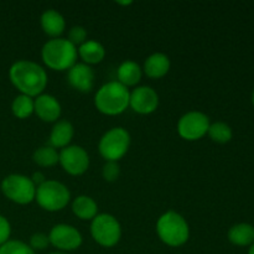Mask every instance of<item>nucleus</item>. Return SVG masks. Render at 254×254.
<instances>
[{"label": "nucleus", "mask_w": 254, "mask_h": 254, "mask_svg": "<svg viewBox=\"0 0 254 254\" xmlns=\"http://www.w3.org/2000/svg\"><path fill=\"white\" fill-rule=\"evenodd\" d=\"M41 29L51 39H59L66 29V20L64 15L55 9H49L42 12L40 17Z\"/></svg>", "instance_id": "obj_15"}, {"label": "nucleus", "mask_w": 254, "mask_h": 254, "mask_svg": "<svg viewBox=\"0 0 254 254\" xmlns=\"http://www.w3.org/2000/svg\"><path fill=\"white\" fill-rule=\"evenodd\" d=\"M102 176L107 183H114L121 176V166L118 161H106L102 169Z\"/></svg>", "instance_id": "obj_26"}, {"label": "nucleus", "mask_w": 254, "mask_h": 254, "mask_svg": "<svg viewBox=\"0 0 254 254\" xmlns=\"http://www.w3.org/2000/svg\"><path fill=\"white\" fill-rule=\"evenodd\" d=\"M91 236L102 247L112 248L121 241L122 226L111 213H98L91 222Z\"/></svg>", "instance_id": "obj_7"}, {"label": "nucleus", "mask_w": 254, "mask_h": 254, "mask_svg": "<svg viewBox=\"0 0 254 254\" xmlns=\"http://www.w3.org/2000/svg\"><path fill=\"white\" fill-rule=\"evenodd\" d=\"M72 212L82 221H92L98 215V205L87 195H79L72 201Z\"/></svg>", "instance_id": "obj_20"}, {"label": "nucleus", "mask_w": 254, "mask_h": 254, "mask_svg": "<svg viewBox=\"0 0 254 254\" xmlns=\"http://www.w3.org/2000/svg\"><path fill=\"white\" fill-rule=\"evenodd\" d=\"M74 135V128L71 122L57 121L50 133L49 145L55 149H64L69 145Z\"/></svg>", "instance_id": "obj_17"}, {"label": "nucleus", "mask_w": 254, "mask_h": 254, "mask_svg": "<svg viewBox=\"0 0 254 254\" xmlns=\"http://www.w3.org/2000/svg\"><path fill=\"white\" fill-rule=\"evenodd\" d=\"M68 84L81 93H88L94 87V71L91 66L77 62L68 69L67 73Z\"/></svg>", "instance_id": "obj_13"}, {"label": "nucleus", "mask_w": 254, "mask_h": 254, "mask_svg": "<svg viewBox=\"0 0 254 254\" xmlns=\"http://www.w3.org/2000/svg\"><path fill=\"white\" fill-rule=\"evenodd\" d=\"M171 67L170 59L163 52H154L144 62L143 72L153 79H159L169 73Z\"/></svg>", "instance_id": "obj_16"}, {"label": "nucleus", "mask_w": 254, "mask_h": 254, "mask_svg": "<svg viewBox=\"0 0 254 254\" xmlns=\"http://www.w3.org/2000/svg\"><path fill=\"white\" fill-rule=\"evenodd\" d=\"M252 103H253V106H254V89H253V93H252Z\"/></svg>", "instance_id": "obj_34"}, {"label": "nucleus", "mask_w": 254, "mask_h": 254, "mask_svg": "<svg viewBox=\"0 0 254 254\" xmlns=\"http://www.w3.org/2000/svg\"><path fill=\"white\" fill-rule=\"evenodd\" d=\"M0 254H36L27 243L22 241H7L5 245L0 246Z\"/></svg>", "instance_id": "obj_25"}, {"label": "nucleus", "mask_w": 254, "mask_h": 254, "mask_svg": "<svg viewBox=\"0 0 254 254\" xmlns=\"http://www.w3.org/2000/svg\"><path fill=\"white\" fill-rule=\"evenodd\" d=\"M29 246L34 251H44V250H46V248L50 246L49 235H46V233H42V232L34 233V235H32L31 237H30Z\"/></svg>", "instance_id": "obj_28"}, {"label": "nucleus", "mask_w": 254, "mask_h": 254, "mask_svg": "<svg viewBox=\"0 0 254 254\" xmlns=\"http://www.w3.org/2000/svg\"><path fill=\"white\" fill-rule=\"evenodd\" d=\"M11 111L16 118L19 119H26L34 114L35 111V103L34 98L25 94H19L15 97V99L11 103Z\"/></svg>", "instance_id": "obj_23"}, {"label": "nucleus", "mask_w": 254, "mask_h": 254, "mask_svg": "<svg viewBox=\"0 0 254 254\" xmlns=\"http://www.w3.org/2000/svg\"><path fill=\"white\" fill-rule=\"evenodd\" d=\"M129 107L135 113L148 116L154 113L159 107V94L149 86H139L130 93Z\"/></svg>", "instance_id": "obj_12"}, {"label": "nucleus", "mask_w": 254, "mask_h": 254, "mask_svg": "<svg viewBox=\"0 0 254 254\" xmlns=\"http://www.w3.org/2000/svg\"><path fill=\"white\" fill-rule=\"evenodd\" d=\"M210 118L200 111H191L184 114L178 122V134L188 141H196L207 135Z\"/></svg>", "instance_id": "obj_9"}, {"label": "nucleus", "mask_w": 254, "mask_h": 254, "mask_svg": "<svg viewBox=\"0 0 254 254\" xmlns=\"http://www.w3.org/2000/svg\"><path fill=\"white\" fill-rule=\"evenodd\" d=\"M35 201L47 212H59L69 203L71 192L64 184L56 180H46L36 189Z\"/></svg>", "instance_id": "obj_5"}, {"label": "nucleus", "mask_w": 254, "mask_h": 254, "mask_svg": "<svg viewBox=\"0 0 254 254\" xmlns=\"http://www.w3.org/2000/svg\"><path fill=\"white\" fill-rule=\"evenodd\" d=\"M117 4H119V5H130V4H133V1H117Z\"/></svg>", "instance_id": "obj_31"}, {"label": "nucleus", "mask_w": 254, "mask_h": 254, "mask_svg": "<svg viewBox=\"0 0 254 254\" xmlns=\"http://www.w3.org/2000/svg\"><path fill=\"white\" fill-rule=\"evenodd\" d=\"M156 233L164 245L178 248L185 245L190 238V226L183 215L170 210L156 221Z\"/></svg>", "instance_id": "obj_3"}, {"label": "nucleus", "mask_w": 254, "mask_h": 254, "mask_svg": "<svg viewBox=\"0 0 254 254\" xmlns=\"http://www.w3.org/2000/svg\"><path fill=\"white\" fill-rule=\"evenodd\" d=\"M89 155L84 148L79 145H68L60 151L59 164L67 174L72 176H81L88 170Z\"/></svg>", "instance_id": "obj_11"}, {"label": "nucleus", "mask_w": 254, "mask_h": 254, "mask_svg": "<svg viewBox=\"0 0 254 254\" xmlns=\"http://www.w3.org/2000/svg\"><path fill=\"white\" fill-rule=\"evenodd\" d=\"M248 254H254V243L252 246H251V248H250V252H248Z\"/></svg>", "instance_id": "obj_32"}, {"label": "nucleus", "mask_w": 254, "mask_h": 254, "mask_svg": "<svg viewBox=\"0 0 254 254\" xmlns=\"http://www.w3.org/2000/svg\"><path fill=\"white\" fill-rule=\"evenodd\" d=\"M31 180H32V183L35 184V186H36V188H39V186L42 185V184H44L47 179L45 178V175L41 173V171H36V173H34V175L31 176Z\"/></svg>", "instance_id": "obj_30"}, {"label": "nucleus", "mask_w": 254, "mask_h": 254, "mask_svg": "<svg viewBox=\"0 0 254 254\" xmlns=\"http://www.w3.org/2000/svg\"><path fill=\"white\" fill-rule=\"evenodd\" d=\"M36 189L31 178L21 174H11L1 183V191L5 197L17 205H29L35 201Z\"/></svg>", "instance_id": "obj_8"}, {"label": "nucleus", "mask_w": 254, "mask_h": 254, "mask_svg": "<svg viewBox=\"0 0 254 254\" xmlns=\"http://www.w3.org/2000/svg\"><path fill=\"white\" fill-rule=\"evenodd\" d=\"M34 113L45 123H56L62 113V107L59 99L52 94L42 93L34 98Z\"/></svg>", "instance_id": "obj_14"}, {"label": "nucleus", "mask_w": 254, "mask_h": 254, "mask_svg": "<svg viewBox=\"0 0 254 254\" xmlns=\"http://www.w3.org/2000/svg\"><path fill=\"white\" fill-rule=\"evenodd\" d=\"M78 57L83 61V64L92 66V64H98L106 57V49L103 45L96 40H87L84 44L77 49Z\"/></svg>", "instance_id": "obj_19"}, {"label": "nucleus", "mask_w": 254, "mask_h": 254, "mask_svg": "<svg viewBox=\"0 0 254 254\" xmlns=\"http://www.w3.org/2000/svg\"><path fill=\"white\" fill-rule=\"evenodd\" d=\"M143 76V68L135 61L127 60L119 64L117 69V81L124 87H134L140 82Z\"/></svg>", "instance_id": "obj_18"}, {"label": "nucleus", "mask_w": 254, "mask_h": 254, "mask_svg": "<svg viewBox=\"0 0 254 254\" xmlns=\"http://www.w3.org/2000/svg\"><path fill=\"white\" fill-rule=\"evenodd\" d=\"M9 77L20 93L31 98H36L44 93L49 82V77L44 67L29 60L14 62L9 69Z\"/></svg>", "instance_id": "obj_1"}, {"label": "nucleus", "mask_w": 254, "mask_h": 254, "mask_svg": "<svg viewBox=\"0 0 254 254\" xmlns=\"http://www.w3.org/2000/svg\"><path fill=\"white\" fill-rule=\"evenodd\" d=\"M207 135L210 136L211 140L216 141L218 144H226L232 139V129L225 122H215L210 124Z\"/></svg>", "instance_id": "obj_24"}, {"label": "nucleus", "mask_w": 254, "mask_h": 254, "mask_svg": "<svg viewBox=\"0 0 254 254\" xmlns=\"http://www.w3.org/2000/svg\"><path fill=\"white\" fill-rule=\"evenodd\" d=\"M130 134L122 127H114L102 135L98 151L106 161H119L130 148Z\"/></svg>", "instance_id": "obj_6"}, {"label": "nucleus", "mask_w": 254, "mask_h": 254, "mask_svg": "<svg viewBox=\"0 0 254 254\" xmlns=\"http://www.w3.org/2000/svg\"><path fill=\"white\" fill-rule=\"evenodd\" d=\"M50 245L59 250V252L68 253L78 250L83 242L81 232L76 227L67 223H59L51 228L49 233Z\"/></svg>", "instance_id": "obj_10"}, {"label": "nucleus", "mask_w": 254, "mask_h": 254, "mask_svg": "<svg viewBox=\"0 0 254 254\" xmlns=\"http://www.w3.org/2000/svg\"><path fill=\"white\" fill-rule=\"evenodd\" d=\"M32 160L41 168H52L59 164L60 153L57 151V149L52 148L47 144V145L40 146L34 151Z\"/></svg>", "instance_id": "obj_22"}, {"label": "nucleus", "mask_w": 254, "mask_h": 254, "mask_svg": "<svg viewBox=\"0 0 254 254\" xmlns=\"http://www.w3.org/2000/svg\"><path fill=\"white\" fill-rule=\"evenodd\" d=\"M67 40L71 42L73 46H81L82 44L87 41V30L84 29L83 26H73L69 29L68 31V36H67Z\"/></svg>", "instance_id": "obj_27"}, {"label": "nucleus", "mask_w": 254, "mask_h": 254, "mask_svg": "<svg viewBox=\"0 0 254 254\" xmlns=\"http://www.w3.org/2000/svg\"><path fill=\"white\" fill-rule=\"evenodd\" d=\"M10 235H11V226L4 216L0 215V246L5 245L9 241Z\"/></svg>", "instance_id": "obj_29"}, {"label": "nucleus", "mask_w": 254, "mask_h": 254, "mask_svg": "<svg viewBox=\"0 0 254 254\" xmlns=\"http://www.w3.org/2000/svg\"><path fill=\"white\" fill-rule=\"evenodd\" d=\"M130 92L118 81H111L99 87L94 96L97 111L104 116L114 117L124 113L129 107Z\"/></svg>", "instance_id": "obj_2"}, {"label": "nucleus", "mask_w": 254, "mask_h": 254, "mask_svg": "<svg viewBox=\"0 0 254 254\" xmlns=\"http://www.w3.org/2000/svg\"><path fill=\"white\" fill-rule=\"evenodd\" d=\"M77 47L67 39H51L42 46L41 59L54 71H68L77 64Z\"/></svg>", "instance_id": "obj_4"}, {"label": "nucleus", "mask_w": 254, "mask_h": 254, "mask_svg": "<svg viewBox=\"0 0 254 254\" xmlns=\"http://www.w3.org/2000/svg\"><path fill=\"white\" fill-rule=\"evenodd\" d=\"M227 237L228 241L235 246H252L254 243V227L250 223H237L230 228Z\"/></svg>", "instance_id": "obj_21"}, {"label": "nucleus", "mask_w": 254, "mask_h": 254, "mask_svg": "<svg viewBox=\"0 0 254 254\" xmlns=\"http://www.w3.org/2000/svg\"><path fill=\"white\" fill-rule=\"evenodd\" d=\"M50 254H68V253H64V252H52Z\"/></svg>", "instance_id": "obj_33"}]
</instances>
